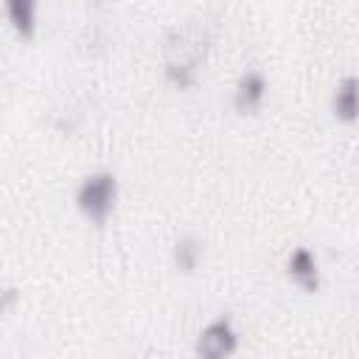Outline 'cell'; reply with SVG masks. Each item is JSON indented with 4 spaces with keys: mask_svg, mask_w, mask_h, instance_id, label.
<instances>
[{
    "mask_svg": "<svg viewBox=\"0 0 359 359\" xmlns=\"http://www.w3.org/2000/svg\"><path fill=\"white\" fill-rule=\"evenodd\" d=\"M208 53V36L199 28H177L168 34L165 48H163V70L165 79L180 87L188 90L196 81V70L205 62Z\"/></svg>",
    "mask_w": 359,
    "mask_h": 359,
    "instance_id": "obj_1",
    "label": "cell"
},
{
    "mask_svg": "<svg viewBox=\"0 0 359 359\" xmlns=\"http://www.w3.org/2000/svg\"><path fill=\"white\" fill-rule=\"evenodd\" d=\"M118 202V177L112 171H93L76 188V210L93 222L104 224Z\"/></svg>",
    "mask_w": 359,
    "mask_h": 359,
    "instance_id": "obj_2",
    "label": "cell"
},
{
    "mask_svg": "<svg viewBox=\"0 0 359 359\" xmlns=\"http://www.w3.org/2000/svg\"><path fill=\"white\" fill-rule=\"evenodd\" d=\"M238 351V331L227 314L213 317L194 342V353L202 359H227Z\"/></svg>",
    "mask_w": 359,
    "mask_h": 359,
    "instance_id": "obj_3",
    "label": "cell"
},
{
    "mask_svg": "<svg viewBox=\"0 0 359 359\" xmlns=\"http://www.w3.org/2000/svg\"><path fill=\"white\" fill-rule=\"evenodd\" d=\"M266 98V79L261 70H244L233 87V109L238 115H255Z\"/></svg>",
    "mask_w": 359,
    "mask_h": 359,
    "instance_id": "obj_4",
    "label": "cell"
},
{
    "mask_svg": "<svg viewBox=\"0 0 359 359\" xmlns=\"http://www.w3.org/2000/svg\"><path fill=\"white\" fill-rule=\"evenodd\" d=\"M286 275H289L292 283L300 286L303 292H309V294L320 292V283H323V278H320V264H317V258H314V252H311L309 247H294V250L289 252V258H286Z\"/></svg>",
    "mask_w": 359,
    "mask_h": 359,
    "instance_id": "obj_5",
    "label": "cell"
},
{
    "mask_svg": "<svg viewBox=\"0 0 359 359\" xmlns=\"http://www.w3.org/2000/svg\"><path fill=\"white\" fill-rule=\"evenodd\" d=\"M331 112L339 123L353 126L359 118V79L356 76H345L331 95Z\"/></svg>",
    "mask_w": 359,
    "mask_h": 359,
    "instance_id": "obj_6",
    "label": "cell"
},
{
    "mask_svg": "<svg viewBox=\"0 0 359 359\" xmlns=\"http://www.w3.org/2000/svg\"><path fill=\"white\" fill-rule=\"evenodd\" d=\"M6 3V17L17 36L31 39L36 34V0H3Z\"/></svg>",
    "mask_w": 359,
    "mask_h": 359,
    "instance_id": "obj_7",
    "label": "cell"
},
{
    "mask_svg": "<svg viewBox=\"0 0 359 359\" xmlns=\"http://www.w3.org/2000/svg\"><path fill=\"white\" fill-rule=\"evenodd\" d=\"M202 252H205V250H202V241H199L196 236H182V238H177L174 247H171L174 266H177L182 275H191V272L199 266Z\"/></svg>",
    "mask_w": 359,
    "mask_h": 359,
    "instance_id": "obj_8",
    "label": "cell"
},
{
    "mask_svg": "<svg viewBox=\"0 0 359 359\" xmlns=\"http://www.w3.org/2000/svg\"><path fill=\"white\" fill-rule=\"evenodd\" d=\"M20 303V289L17 286H0V314H8Z\"/></svg>",
    "mask_w": 359,
    "mask_h": 359,
    "instance_id": "obj_9",
    "label": "cell"
}]
</instances>
